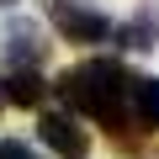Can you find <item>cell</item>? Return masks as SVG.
Wrapping results in <instances>:
<instances>
[{
    "label": "cell",
    "mask_w": 159,
    "mask_h": 159,
    "mask_svg": "<svg viewBox=\"0 0 159 159\" xmlns=\"http://www.w3.org/2000/svg\"><path fill=\"white\" fill-rule=\"evenodd\" d=\"M58 96L74 106V111H85L106 127H127V69L117 58H85V64H74L58 74Z\"/></svg>",
    "instance_id": "cell-1"
},
{
    "label": "cell",
    "mask_w": 159,
    "mask_h": 159,
    "mask_svg": "<svg viewBox=\"0 0 159 159\" xmlns=\"http://www.w3.org/2000/svg\"><path fill=\"white\" fill-rule=\"evenodd\" d=\"M48 21L69 37V43H106L111 37V21L85 6V0H48Z\"/></svg>",
    "instance_id": "cell-2"
},
{
    "label": "cell",
    "mask_w": 159,
    "mask_h": 159,
    "mask_svg": "<svg viewBox=\"0 0 159 159\" xmlns=\"http://www.w3.org/2000/svg\"><path fill=\"white\" fill-rule=\"evenodd\" d=\"M37 133H43V143H48L53 154H64V159H85V148H90V133L80 127L74 117H64V111H48V117L37 122Z\"/></svg>",
    "instance_id": "cell-3"
},
{
    "label": "cell",
    "mask_w": 159,
    "mask_h": 159,
    "mask_svg": "<svg viewBox=\"0 0 159 159\" xmlns=\"http://www.w3.org/2000/svg\"><path fill=\"white\" fill-rule=\"evenodd\" d=\"M0 48H6V58L16 69H37V58H43V37H37L32 21H11L6 32H0Z\"/></svg>",
    "instance_id": "cell-4"
},
{
    "label": "cell",
    "mask_w": 159,
    "mask_h": 159,
    "mask_svg": "<svg viewBox=\"0 0 159 159\" xmlns=\"http://www.w3.org/2000/svg\"><path fill=\"white\" fill-rule=\"evenodd\" d=\"M127 117H133L138 127H159V80H154V74L127 80Z\"/></svg>",
    "instance_id": "cell-5"
},
{
    "label": "cell",
    "mask_w": 159,
    "mask_h": 159,
    "mask_svg": "<svg viewBox=\"0 0 159 159\" xmlns=\"http://www.w3.org/2000/svg\"><path fill=\"white\" fill-rule=\"evenodd\" d=\"M0 90H6L11 106H43V96H48L37 69H11V80H0Z\"/></svg>",
    "instance_id": "cell-6"
},
{
    "label": "cell",
    "mask_w": 159,
    "mask_h": 159,
    "mask_svg": "<svg viewBox=\"0 0 159 159\" xmlns=\"http://www.w3.org/2000/svg\"><path fill=\"white\" fill-rule=\"evenodd\" d=\"M154 37H159V27L143 16V21H127L122 27V48H154Z\"/></svg>",
    "instance_id": "cell-7"
},
{
    "label": "cell",
    "mask_w": 159,
    "mask_h": 159,
    "mask_svg": "<svg viewBox=\"0 0 159 159\" xmlns=\"http://www.w3.org/2000/svg\"><path fill=\"white\" fill-rule=\"evenodd\" d=\"M0 159H37L27 143H16V138H6V143H0Z\"/></svg>",
    "instance_id": "cell-8"
},
{
    "label": "cell",
    "mask_w": 159,
    "mask_h": 159,
    "mask_svg": "<svg viewBox=\"0 0 159 159\" xmlns=\"http://www.w3.org/2000/svg\"><path fill=\"white\" fill-rule=\"evenodd\" d=\"M0 6H16V0H0Z\"/></svg>",
    "instance_id": "cell-9"
},
{
    "label": "cell",
    "mask_w": 159,
    "mask_h": 159,
    "mask_svg": "<svg viewBox=\"0 0 159 159\" xmlns=\"http://www.w3.org/2000/svg\"><path fill=\"white\" fill-rule=\"evenodd\" d=\"M0 106H6V90H0Z\"/></svg>",
    "instance_id": "cell-10"
}]
</instances>
